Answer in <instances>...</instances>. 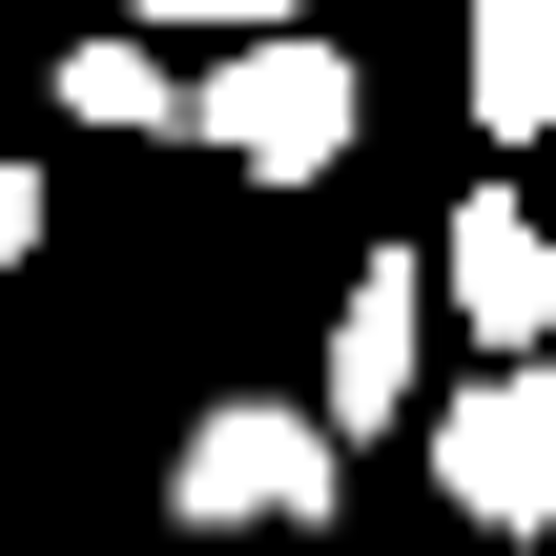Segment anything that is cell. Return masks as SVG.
I'll list each match as a JSON object with an SVG mask.
<instances>
[{"mask_svg": "<svg viewBox=\"0 0 556 556\" xmlns=\"http://www.w3.org/2000/svg\"><path fill=\"white\" fill-rule=\"evenodd\" d=\"M186 124H206L227 165H268V186H309V165L351 144V41H330V21H289V41H227V62L186 83Z\"/></svg>", "mask_w": 556, "mask_h": 556, "instance_id": "2", "label": "cell"}, {"mask_svg": "<svg viewBox=\"0 0 556 556\" xmlns=\"http://www.w3.org/2000/svg\"><path fill=\"white\" fill-rule=\"evenodd\" d=\"M475 124H495V144L556 124V0H475Z\"/></svg>", "mask_w": 556, "mask_h": 556, "instance_id": "6", "label": "cell"}, {"mask_svg": "<svg viewBox=\"0 0 556 556\" xmlns=\"http://www.w3.org/2000/svg\"><path fill=\"white\" fill-rule=\"evenodd\" d=\"M62 124H186L165 41H62Z\"/></svg>", "mask_w": 556, "mask_h": 556, "instance_id": "7", "label": "cell"}, {"mask_svg": "<svg viewBox=\"0 0 556 556\" xmlns=\"http://www.w3.org/2000/svg\"><path fill=\"white\" fill-rule=\"evenodd\" d=\"M124 21H186V41H206V62H227V41H289V21H309V0H124Z\"/></svg>", "mask_w": 556, "mask_h": 556, "instance_id": "8", "label": "cell"}, {"mask_svg": "<svg viewBox=\"0 0 556 556\" xmlns=\"http://www.w3.org/2000/svg\"><path fill=\"white\" fill-rule=\"evenodd\" d=\"M413 289H433V309H454L495 371H516V351L556 330V248H536V206H516V186H475V206H454V248H433Z\"/></svg>", "mask_w": 556, "mask_h": 556, "instance_id": "5", "label": "cell"}, {"mask_svg": "<svg viewBox=\"0 0 556 556\" xmlns=\"http://www.w3.org/2000/svg\"><path fill=\"white\" fill-rule=\"evenodd\" d=\"M433 495H454L475 536H536L556 516V392L536 371H475V392L433 413Z\"/></svg>", "mask_w": 556, "mask_h": 556, "instance_id": "3", "label": "cell"}, {"mask_svg": "<svg viewBox=\"0 0 556 556\" xmlns=\"http://www.w3.org/2000/svg\"><path fill=\"white\" fill-rule=\"evenodd\" d=\"M413 392H433V289H413V248H371L351 309H330V413H309V433L351 454V433H392Z\"/></svg>", "mask_w": 556, "mask_h": 556, "instance_id": "4", "label": "cell"}, {"mask_svg": "<svg viewBox=\"0 0 556 556\" xmlns=\"http://www.w3.org/2000/svg\"><path fill=\"white\" fill-rule=\"evenodd\" d=\"M351 495V454L289 413V392H227V413H186V454H165V536H309Z\"/></svg>", "mask_w": 556, "mask_h": 556, "instance_id": "1", "label": "cell"}, {"mask_svg": "<svg viewBox=\"0 0 556 556\" xmlns=\"http://www.w3.org/2000/svg\"><path fill=\"white\" fill-rule=\"evenodd\" d=\"M21 248H41V186H21V165H0V268H21Z\"/></svg>", "mask_w": 556, "mask_h": 556, "instance_id": "9", "label": "cell"}]
</instances>
